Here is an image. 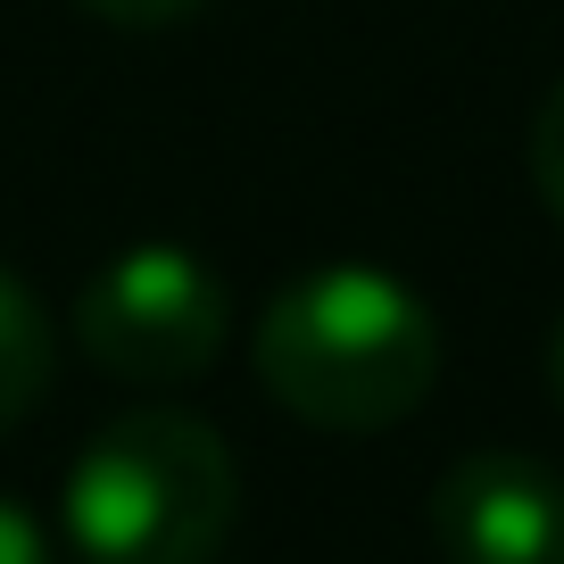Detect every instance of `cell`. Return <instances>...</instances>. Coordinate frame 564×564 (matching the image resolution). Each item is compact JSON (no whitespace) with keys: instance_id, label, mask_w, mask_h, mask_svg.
<instances>
[{"instance_id":"obj_5","label":"cell","mask_w":564,"mask_h":564,"mask_svg":"<svg viewBox=\"0 0 564 564\" xmlns=\"http://www.w3.org/2000/svg\"><path fill=\"white\" fill-rule=\"evenodd\" d=\"M51 373H58L51 316H42V300L25 282L0 265V432H18V423L51 399Z\"/></svg>"},{"instance_id":"obj_3","label":"cell","mask_w":564,"mask_h":564,"mask_svg":"<svg viewBox=\"0 0 564 564\" xmlns=\"http://www.w3.org/2000/svg\"><path fill=\"white\" fill-rule=\"evenodd\" d=\"M232 333V291L199 249L183 241H133L108 258L75 300V340L117 382H199Z\"/></svg>"},{"instance_id":"obj_8","label":"cell","mask_w":564,"mask_h":564,"mask_svg":"<svg viewBox=\"0 0 564 564\" xmlns=\"http://www.w3.org/2000/svg\"><path fill=\"white\" fill-rule=\"evenodd\" d=\"M0 564H58L51 540H42V523L18 507V498H0Z\"/></svg>"},{"instance_id":"obj_9","label":"cell","mask_w":564,"mask_h":564,"mask_svg":"<svg viewBox=\"0 0 564 564\" xmlns=\"http://www.w3.org/2000/svg\"><path fill=\"white\" fill-rule=\"evenodd\" d=\"M547 390H556V406H564V316H556V333H547Z\"/></svg>"},{"instance_id":"obj_1","label":"cell","mask_w":564,"mask_h":564,"mask_svg":"<svg viewBox=\"0 0 564 564\" xmlns=\"http://www.w3.org/2000/svg\"><path fill=\"white\" fill-rule=\"evenodd\" d=\"M249 366L316 432H390L441 382V324L390 265H316L265 300Z\"/></svg>"},{"instance_id":"obj_4","label":"cell","mask_w":564,"mask_h":564,"mask_svg":"<svg viewBox=\"0 0 564 564\" xmlns=\"http://www.w3.org/2000/svg\"><path fill=\"white\" fill-rule=\"evenodd\" d=\"M448 564H564V474L523 448H474L432 490Z\"/></svg>"},{"instance_id":"obj_6","label":"cell","mask_w":564,"mask_h":564,"mask_svg":"<svg viewBox=\"0 0 564 564\" xmlns=\"http://www.w3.org/2000/svg\"><path fill=\"white\" fill-rule=\"evenodd\" d=\"M531 192L564 225V75L547 84V100L531 108Z\"/></svg>"},{"instance_id":"obj_2","label":"cell","mask_w":564,"mask_h":564,"mask_svg":"<svg viewBox=\"0 0 564 564\" xmlns=\"http://www.w3.org/2000/svg\"><path fill=\"white\" fill-rule=\"evenodd\" d=\"M241 514V474L216 423L183 406H133L84 441L58 498L84 564H216Z\"/></svg>"},{"instance_id":"obj_7","label":"cell","mask_w":564,"mask_h":564,"mask_svg":"<svg viewBox=\"0 0 564 564\" xmlns=\"http://www.w3.org/2000/svg\"><path fill=\"white\" fill-rule=\"evenodd\" d=\"M100 25H124V34H159V25H183V18H199L208 0H84Z\"/></svg>"}]
</instances>
